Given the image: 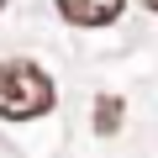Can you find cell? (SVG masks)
I'll use <instances>...</instances> for the list:
<instances>
[{"instance_id": "obj_5", "label": "cell", "mask_w": 158, "mask_h": 158, "mask_svg": "<svg viewBox=\"0 0 158 158\" xmlns=\"http://www.w3.org/2000/svg\"><path fill=\"white\" fill-rule=\"evenodd\" d=\"M0 6H6V0H0Z\"/></svg>"}, {"instance_id": "obj_3", "label": "cell", "mask_w": 158, "mask_h": 158, "mask_svg": "<svg viewBox=\"0 0 158 158\" xmlns=\"http://www.w3.org/2000/svg\"><path fill=\"white\" fill-rule=\"evenodd\" d=\"M121 116H127L121 95H100V100H95V132H100V137H116V132H121Z\"/></svg>"}, {"instance_id": "obj_2", "label": "cell", "mask_w": 158, "mask_h": 158, "mask_svg": "<svg viewBox=\"0 0 158 158\" xmlns=\"http://www.w3.org/2000/svg\"><path fill=\"white\" fill-rule=\"evenodd\" d=\"M53 6L69 27H111L127 11V0H53Z\"/></svg>"}, {"instance_id": "obj_4", "label": "cell", "mask_w": 158, "mask_h": 158, "mask_svg": "<svg viewBox=\"0 0 158 158\" xmlns=\"http://www.w3.org/2000/svg\"><path fill=\"white\" fill-rule=\"evenodd\" d=\"M142 6H148V11H158V0H142Z\"/></svg>"}, {"instance_id": "obj_1", "label": "cell", "mask_w": 158, "mask_h": 158, "mask_svg": "<svg viewBox=\"0 0 158 158\" xmlns=\"http://www.w3.org/2000/svg\"><path fill=\"white\" fill-rule=\"evenodd\" d=\"M53 100H58L53 79L32 58L0 63V116H6V121H37V116L53 111Z\"/></svg>"}]
</instances>
